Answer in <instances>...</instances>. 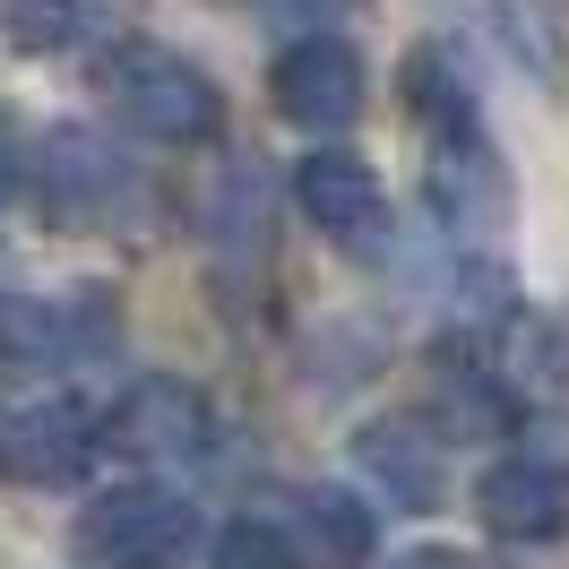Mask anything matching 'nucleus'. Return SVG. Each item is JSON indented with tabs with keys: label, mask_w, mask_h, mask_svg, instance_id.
Masks as SVG:
<instances>
[{
	"label": "nucleus",
	"mask_w": 569,
	"mask_h": 569,
	"mask_svg": "<svg viewBox=\"0 0 569 569\" xmlns=\"http://www.w3.org/2000/svg\"><path fill=\"white\" fill-rule=\"evenodd\" d=\"M96 96H104V112L130 139H156V147H208L216 130H224L216 78L199 70L190 52L156 43V36L96 43Z\"/></svg>",
	"instance_id": "f257e3e1"
},
{
	"label": "nucleus",
	"mask_w": 569,
	"mask_h": 569,
	"mask_svg": "<svg viewBox=\"0 0 569 569\" xmlns=\"http://www.w3.org/2000/svg\"><path fill=\"white\" fill-rule=\"evenodd\" d=\"M70 543L96 569H181L208 543V527H199V500L173 483H112L104 500L78 509Z\"/></svg>",
	"instance_id": "f03ea898"
},
{
	"label": "nucleus",
	"mask_w": 569,
	"mask_h": 569,
	"mask_svg": "<svg viewBox=\"0 0 569 569\" xmlns=\"http://www.w3.org/2000/svg\"><path fill=\"white\" fill-rule=\"evenodd\" d=\"M27 190H36V216L61 224V233H104V224H121V208L139 199V181H130V164L112 156V139L78 130V121H52L36 139Z\"/></svg>",
	"instance_id": "7ed1b4c3"
},
{
	"label": "nucleus",
	"mask_w": 569,
	"mask_h": 569,
	"mask_svg": "<svg viewBox=\"0 0 569 569\" xmlns=\"http://www.w3.org/2000/svg\"><path fill=\"white\" fill-rule=\"evenodd\" d=\"M268 96L293 130H311V139H337V130H355L362 121V96H371V78H362V52L346 36H293L277 52V70H268Z\"/></svg>",
	"instance_id": "20e7f679"
},
{
	"label": "nucleus",
	"mask_w": 569,
	"mask_h": 569,
	"mask_svg": "<svg viewBox=\"0 0 569 569\" xmlns=\"http://www.w3.org/2000/svg\"><path fill=\"white\" fill-rule=\"evenodd\" d=\"M104 458V415H87L78 397H36L18 415H0V475L27 492H61Z\"/></svg>",
	"instance_id": "39448f33"
},
{
	"label": "nucleus",
	"mask_w": 569,
	"mask_h": 569,
	"mask_svg": "<svg viewBox=\"0 0 569 569\" xmlns=\"http://www.w3.org/2000/svg\"><path fill=\"white\" fill-rule=\"evenodd\" d=\"M112 328H121V311H112L104 293H0V355L27 362V371H61V362H87L112 346Z\"/></svg>",
	"instance_id": "423d86ee"
},
{
	"label": "nucleus",
	"mask_w": 569,
	"mask_h": 569,
	"mask_svg": "<svg viewBox=\"0 0 569 569\" xmlns=\"http://www.w3.org/2000/svg\"><path fill=\"white\" fill-rule=\"evenodd\" d=\"M293 208L320 224L337 250H380L389 242V190L380 173L346 156V147H311L302 164H293Z\"/></svg>",
	"instance_id": "0eeeda50"
},
{
	"label": "nucleus",
	"mask_w": 569,
	"mask_h": 569,
	"mask_svg": "<svg viewBox=\"0 0 569 569\" xmlns=\"http://www.w3.org/2000/svg\"><path fill=\"white\" fill-rule=\"evenodd\" d=\"M208 440H216L208 397L190 389V380H164V371L130 380L104 415V449H121V458H199Z\"/></svg>",
	"instance_id": "6e6552de"
},
{
	"label": "nucleus",
	"mask_w": 569,
	"mask_h": 569,
	"mask_svg": "<svg viewBox=\"0 0 569 569\" xmlns=\"http://www.w3.org/2000/svg\"><path fill=\"white\" fill-rule=\"evenodd\" d=\"M475 518L500 543H561L569 535V466L561 458H500L475 483Z\"/></svg>",
	"instance_id": "1a4fd4ad"
},
{
	"label": "nucleus",
	"mask_w": 569,
	"mask_h": 569,
	"mask_svg": "<svg viewBox=\"0 0 569 569\" xmlns=\"http://www.w3.org/2000/svg\"><path fill=\"white\" fill-rule=\"evenodd\" d=\"M406 104L431 121V147L449 156H483V112H475V87H466L458 70H449V52L440 43H415L406 52Z\"/></svg>",
	"instance_id": "9d476101"
},
{
	"label": "nucleus",
	"mask_w": 569,
	"mask_h": 569,
	"mask_svg": "<svg viewBox=\"0 0 569 569\" xmlns=\"http://www.w3.org/2000/svg\"><path fill=\"white\" fill-rule=\"evenodd\" d=\"M112 27V0H0V36L36 61H61V52H96Z\"/></svg>",
	"instance_id": "9b49d317"
},
{
	"label": "nucleus",
	"mask_w": 569,
	"mask_h": 569,
	"mask_svg": "<svg viewBox=\"0 0 569 569\" xmlns=\"http://www.w3.org/2000/svg\"><path fill=\"white\" fill-rule=\"evenodd\" d=\"M302 561L311 569H371V552H380V518H371V500L362 492H311L302 500Z\"/></svg>",
	"instance_id": "f8f14e48"
},
{
	"label": "nucleus",
	"mask_w": 569,
	"mask_h": 569,
	"mask_svg": "<svg viewBox=\"0 0 569 569\" xmlns=\"http://www.w3.org/2000/svg\"><path fill=\"white\" fill-rule=\"evenodd\" d=\"M355 458L397 509H431V500H440V458H431V440H415L406 423H371L355 440Z\"/></svg>",
	"instance_id": "ddd939ff"
},
{
	"label": "nucleus",
	"mask_w": 569,
	"mask_h": 569,
	"mask_svg": "<svg viewBox=\"0 0 569 569\" xmlns=\"http://www.w3.org/2000/svg\"><path fill=\"white\" fill-rule=\"evenodd\" d=\"M208 569H311L302 561V543L268 518H233V527H216L208 543Z\"/></svg>",
	"instance_id": "4468645a"
},
{
	"label": "nucleus",
	"mask_w": 569,
	"mask_h": 569,
	"mask_svg": "<svg viewBox=\"0 0 569 569\" xmlns=\"http://www.w3.org/2000/svg\"><path fill=\"white\" fill-rule=\"evenodd\" d=\"M492 18H500V43L509 52H535V70L552 78V61H561V43H552V27H543V9H518V0H492Z\"/></svg>",
	"instance_id": "2eb2a0df"
},
{
	"label": "nucleus",
	"mask_w": 569,
	"mask_h": 569,
	"mask_svg": "<svg viewBox=\"0 0 569 569\" xmlns=\"http://www.w3.org/2000/svg\"><path fill=\"white\" fill-rule=\"evenodd\" d=\"M27 156H36V139H18V121L0 112V208L27 190Z\"/></svg>",
	"instance_id": "dca6fc26"
},
{
	"label": "nucleus",
	"mask_w": 569,
	"mask_h": 569,
	"mask_svg": "<svg viewBox=\"0 0 569 569\" xmlns=\"http://www.w3.org/2000/svg\"><path fill=\"white\" fill-rule=\"evenodd\" d=\"M389 569H492L483 552H458V543H415V552H397Z\"/></svg>",
	"instance_id": "f3484780"
}]
</instances>
